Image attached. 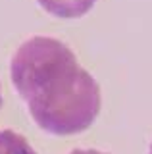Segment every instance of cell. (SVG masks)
Masks as SVG:
<instances>
[{"label":"cell","mask_w":152,"mask_h":154,"mask_svg":"<svg viewBox=\"0 0 152 154\" xmlns=\"http://www.w3.org/2000/svg\"><path fill=\"white\" fill-rule=\"evenodd\" d=\"M10 77L31 118L52 135L85 131L100 110V89L75 54L52 37H31L10 62Z\"/></svg>","instance_id":"cell-1"},{"label":"cell","mask_w":152,"mask_h":154,"mask_svg":"<svg viewBox=\"0 0 152 154\" xmlns=\"http://www.w3.org/2000/svg\"><path fill=\"white\" fill-rule=\"evenodd\" d=\"M39 4L52 16L79 17L91 10L94 0H39Z\"/></svg>","instance_id":"cell-2"},{"label":"cell","mask_w":152,"mask_h":154,"mask_svg":"<svg viewBox=\"0 0 152 154\" xmlns=\"http://www.w3.org/2000/svg\"><path fill=\"white\" fill-rule=\"evenodd\" d=\"M0 154H37L23 135L12 129H0Z\"/></svg>","instance_id":"cell-3"},{"label":"cell","mask_w":152,"mask_h":154,"mask_svg":"<svg viewBox=\"0 0 152 154\" xmlns=\"http://www.w3.org/2000/svg\"><path fill=\"white\" fill-rule=\"evenodd\" d=\"M0 104H2V93H0Z\"/></svg>","instance_id":"cell-6"},{"label":"cell","mask_w":152,"mask_h":154,"mask_svg":"<svg viewBox=\"0 0 152 154\" xmlns=\"http://www.w3.org/2000/svg\"><path fill=\"white\" fill-rule=\"evenodd\" d=\"M69 154H106V152H100V150H85V148H75V150H71Z\"/></svg>","instance_id":"cell-4"},{"label":"cell","mask_w":152,"mask_h":154,"mask_svg":"<svg viewBox=\"0 0 152 154\" xmlns=\"http://www.w3.org/2000/svg\"><path fill=\"white\" fill-rule=\"evenodd\" d=\"M148 154H152V143H150V150H148Z\"/></svg>","instance_id":"cell-5"}]
</instances>
